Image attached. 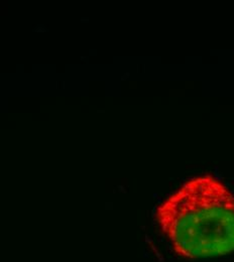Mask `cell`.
I'll return each instance as SVG.
<instances>
[{"label": "cell", "instance_id": "1", "mask_svg": "<svg viewBox=\"0 0 234 262\" xmlns=\"http://www.w3.org/2000/svg\"><path fill=\"white\" fill-rule=\"evenodd\" d=\"M156 218L180 256L234 252L233 194L212 176L186 182L157 208Z\"/></svg>", "mask_w": 234, "mask_h": 262}]
</instances>
